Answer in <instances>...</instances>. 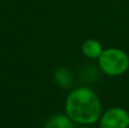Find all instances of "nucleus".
Returning a JSON list of instances; mask_svg holds the SVG:
<instances>
[{
    "label": "nucleus",
    "mask_w": 129,
    "mask_h": 128,
    "mask_svg": "<svg viewBox=\"0 0 129 128\" xmlns=\"http://www.w3.org/2000/svg\"><path fill=\"white\" fill-rule=\"evenodd\" d=\"M98 60L101 70L109 76H120L129 68V57L127 53L116 48L103 50Z\"/></svg>",
    "instance_id": "2"
},
{
    "label": "nucleus",
    "mask_w": 129,
    "mask_h": 128,
    "mask_svg": "<svg viewBox=\"0 0 129 128\" xmlns=\"http://www.w3.org/2000/svg\"><path fill=\"white\" fill-rule=\"evenodd\" d=\"M82 51L85 57L89 59H99L102 54L103 49L101 43L98 40L94 39H88L86 40L82 45Z\"/></svg>",
    "instance_id": "4"
},
{
    "label": "nucleus",
    "mask_w": 129,
    "mask_h": 128,
    "mask_svg": "<svg viewBox=\"0 0 129 128\" xmlns=\"http://www.w3.org/2000/svg\"><path fill=\"white\" fill-rule=\"evenodd\" d=\"M54 78L61 87H68L71 84V75L66 68H58L54 73Z\"/></svg>",
    "instance_id": "6"
},
{
    "label": "nucleus",
    "mask_w": 129,
    "mask_h": 128,
    "mask_svg": "<svg viewBox=\"0 0 129 128\" xmlns=\"http://www.w3.org/2000/svg\"><path fill=\"white\" fill-rule=\"evenodd\" d=\"M44 128H74L71 119L68 116L56 115L49 118L44 125Z\"/></svg>",
    "instance_id": "5"
},
{
    "label": "nucleus",
    "mask_w": 129,
    "mask_h": 128,
    "mask_svg": "<svg viewBox=\"0 0 129 128\" xmlns=\"http://www.w3.org/2000/svg\"><path fill=\"white\" fill-rule=\"evenodd\" d=\"M129 126V115L121 108L109 109L102 116L100 121L101 128H127Z\"/></svg>",
    "instance_id": "3"
},
{
    "label": "nucleus",
    "mask_w": 129,
    "mask_h": 128,
    "mask_svg": "<svg viewBox=\"0 0 129 128\" xmlns=\"http://www.w3.org/2000/svg\"><path fill=\"white\" fill-rule=\"evenodd\" d=\"M66 115L79 124H93L100 119L102 107L98 95L87 87H78L67 97Z\"/></svg>",
    "instance_id": "1"
}]
</instances>
